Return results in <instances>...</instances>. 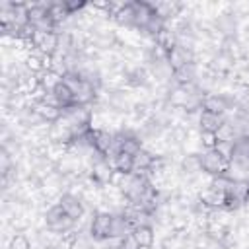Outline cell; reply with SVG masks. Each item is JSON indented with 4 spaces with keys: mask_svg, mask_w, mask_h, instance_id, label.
<instances>
[{
    "mask_svg": "<svg viewBox=\"0 0 249 249\" xmlns=\"http://www.w3.org/2000/svg\"><path fill=\"white\" fill-rule=\"evenodd\" d=\"M216 140L218 142H235L237 140V132H235V128L230 123L224 121L220 124V128L216 130Z\"/></svg>",
    "mask_w": 249,
    "mask_h": 249,
    "instance_id": "cell-22",
    "label": "cell"
},
{
    "mask_svg": "<svg viewBox=\"0 0 249 249\" xmlns=\"http://www.w3.org/2000/svg\"><path fill=\"white\" fill-rule=\"evenodd\" d=\"M216 132H210V130H200V144L204 150H212L216 148Z\"/></svg>",
    "mask_w": 249,
    "mask_h": 249,
    "instance_id": "cell-25",
    "label": "cell"
},
{
    "mask_svg": "<svg viewBox=\"0 0 249 249\" xmlns=\"http://www.w3.org/2000/svg\"><path fill=\"white\" fill-rule=\"evenodd\" d=\"M113 165L109 163V160H105V156L103 158H99L97 161H93V165H91V177L99 183V185H107L109 181H111V175H113Z\"/></svg>",
    "mask_w": 249,
    "mask_h": 249,
    "instance_id": "cell-9",
    "label": "cell"
},
{
    "mask_svg": "<svg viewBox=\"0 0 249 249\" xmlns=\"http://www.w3.org/2000/svg\"><path fill=\"white\" fill-rule=\"evenodd\" d=\"M198 200L206 206V208H224L226 206V193L222 191H216L214 187H208L204 191H200L198 195Z\"/></svg>",
    "mask_w": 249,
    "mask_h": 249,
    "instance_id": "cell-8",
    "label": "cell"
},
{
    "mask_svg": "<svg viewBox=\"0 0 249 249\" xmlns=\"http://www.w3.org/2000/svg\"><path fill=\"white\" fill-rule=\"evenodd\" d=\"M89 231H84V233H76L72 239H70V249H93L95 245V239L91 235H88Z\"/></svg>",
    "mask_w": 249,
    "mask_h": 249,
    "instance_id": "cell-20",
    "label": "cell"
},
{
    "mask_svg": "<svg viewBox=\"0 0 249 249\" xmlns=\"http://www.w3.org/2000/svg\"><path fill=\"white\" fill-rule=\"evenodd\" d=\"M111 224H113V214L111 212H95L91 226H89V235L95 241L109 239L111 235Z\"/></svg>",
    "mask_w": 249,
    "mask_h": 249,
    "instance_id": "cell-2",
    "label": "cell"
},
{
    "mask_svg": "<svg viewBox=\"0 0 249 249\" xmlns=\"http://www.w3.org/2000/svg\"><path fill=\"white\" fill-rule=\"evenodd\" d=\"M93 148L99 152V154H107V150L111 148V144H113V136H115V132H111V130H93Z\"/></svg>",
    "mask_w": 249,
    "mask_h": 249,
    "instance_id": "cell-15",
    "label": "cell"
},
{
    "mask_svg": "<svg viewBox=\"0 0 249 249\" xmlns=\"http://www.w3.org/2000/svg\"><path fill=\"white\" fill-rule=\"evenodd\" d=\"M132 8H134V29L144 31L156 16L154 6H152V2H142L140 0V2H132Z\"/></svg>",
    "mask_w": 249,
    "mask_h": 249,
    "instance_id": "cell-3",
    "label": "cell"
},
{
    "mask_svg": "<svg viewBox=\"0 0 249 249\" xmlns=\"http://www.w3.org/2000/svg\"><path fill=\"white\" fill-rule=\"evenodd\" d=\"M58 204L62 206V210L72 218V220H80L86 212V204L80 196H74L70 193H62L58 198Z\"/></svg>",
    "mask_w": 249,
    "mask_h": 249,
    "instance_id": "cell-4",
    "label": "cell"
},
{
    "mask_svg": "<svg viewBox=\"0 0 249 249\" xmlns=\"http://www.w3.org/2000/svg\"><path fill=\"white\" fill-rule=\"evenodd\" d=\"M222 123H224V115H216V113H210V111H200V117H198V128L200 130L216 132Z\"/></svg>",
    "mask_w": 249,
    "mask_h": 249,
    "instance_id": "cell-11",
    "label": "cell"
},
{
    "mask_svg": "<svg viewBox=\"0 0 249 249\" xmlns=\"http://www.w3.org/2000/svg\"><path fill=\"white\" fill-rule=\"evenodd\" d=\"M167 62L171 64L173 72L187 66V64H195V53L193 51H187V49H181V47H173L169 53H167Z\"/></svg>",
    "mask_w": 249,
    "mask_h": 249,
    "instance_id": "cell-6",
    "label": "cell"
},
{
    "mask_svg": "<svg viewBox=\"0 0 249 249\" xmlns=\"http://www.w3.org/2000/svg\"><path fill=\"white\" fill-rule=\"evenodd\" d=\"M230 107V97L220 93H206L202 99V111H210L216 115H224Z\"/></svg>",
    "mask_w": 249,
    "mask_h": 249,
    "instance_id": "cell-7",
    "label": "cell"
},
{
    "mask_svg": "<svg viewBox=\"0 0 249 249\" xmlns=\"http://www.w3.org/2000/svg\"><path fill=\"white\" fill-rule=\"evenodd\" d=\"M226 177L231 179V181H247V165L230 161V167L226 171Z\"/></svg>",
    "mask_w": 249,
    "mask_h": 249,
    "instance_id": "cell-24",
    "label": "cell"
},
{
    "mask_svg": "<svg viewBox=\"0 0 249 249\" xmlns=\"http://www.w3.org/2000/svg\"><path fill=\"white\" fill-rule=\"evenodd\" d=\"M54 97H56V101H58V105H60V109H66V107H70V105H74V93H72V89L62 82L54 91Z\"/></svg>",
    "mask_w": 249,
    "mask_h": 249,
    "instance_id": "cell-18",
    "label": "cell"
},
{
    "mask_svg": "<svg viewBox=\"0 0 249 249\" xmlns=\"http://www.w3.org/2000/svg\"><path fill=\"white\" fill-rule=\"evenodd\" d=\"M134 228L130 226V222L119 212V214H113V224H111V235L109 237H119L123 239L126 233H130Z\"/></svg>",
    "mask_w": 249,
    "mask_h": 249,
    "instance_id": "cell-12",
    "label": "cell"
},
{
    "mask_svg": "<svg viewBox=\"0 0 249 249\" xmlns=\"http://www.w3.org/2000/svg\"><path fill=\"white\" fill-rule=\"evenodd\" d=\"M6 249H33V243L25 233H14L8 239Z\"/></svg>",
    "mask_w": 249,
    "mask_h": 249,
    "instance_id": "cell-23",
    "label": "cell"
},
{
    "mask_svg": "<svg viewBox=\"0 0 249 249\" xmlns=\"http://www.w3.org/2000/svg\"><path fill=\"white\" fill-rule=\"evenodd\" d=\"M33 43H35V49L43 54H54L58 51V35L53 31V33H37L35 31V37H33Z\"/></svg>",
    "mask_w": 249,
    "mask_h": 249,
    "instance_id": "cell-5",
    "label": "cell"
},
{
    "mask_svg": "<svg viewBox=\"0 0 249 249\" xmlns=\"http://www.w3.org/2000/svg\"><path fill=\"white\" fill-rule=\"evenodd\" d=\"M228 230L230 228H226L224 224H220V222H216V220H208V224H206V235L208 237H212V239H218V241H222L224 243V239H226V235H228Z\"/></svg>",
    "mask_w": 249,
    "mask_h": 249,
    "instance_id": "cell-19",
    "label": "cell"
},
{
    "mask_svg": "<svg viewBox=\"0 0 249 249\" xmlns=\"http://www.w3.org/2000/svg\"><path fill=\"white\" fill-rule=\"evenodd\" d=\"M231 179H228L226 175H216V177H212V187L216 189V191H222V193H228L230 191V187H231Z\"/></svg>",
    "mask_w": 249,
    "mask_h": 249,
    "instance_id": "cell-26",
    "label": "cell"
},
{
    "mask_svg": "<svg viewBox=\"0 0 249 249\" xmlns=\"http://www.w3.org/2000/svg\"><path fill=\"white\" fill-rule=\"evenodd\" d=\"M222 158H226L228 161H231V156H233V142H216V148H214Z\"/></svg>",
    "mask_w": 249,
    "mask_h": 249,
    "instance_id": "cell-27",
    "label": "cell"
},
{
    "mask_svg": "<svg viewBox=\"0 0 249 249\" xmlns=\"http://www.w3.org/2000/svg\"><path fill=\"white\" fill-rule=\"evenodd\" d=\"M109 163L113 165V169H119V171H124V173H132V167H134V156L124 154V152H119L113 160H109Z\"/></svg>",
    "mask_w": 249,
    "mask_h": 249,
    "instance_id": "cell-16",
    "label": "cell"
},
{
    "mask_svg": "<svg viewBox=\"0 0 249 249\" xmlns=\"http://www.w3.org/2000/svg\"><path fill=\"white\" fill-rule=\"evenodd\" d=\"M49 18L54 21V25H60V23H64L68 18H70V14H68V10H66V4H64V0L62 2H51V8H49Z\"/></svg>",
    "mask_w": 249,
    "mask_h": 249,
    "instance_id": "cell-17",
    "label": "cell"
},
{
    "mask_svg": "<svg viewBox=\"0 0 249 249\" xmlns=\"http://www.w3.org/2000/svg\"><path fill=\"white\" fill-rule=\"evenodd\" d=\"M132 235L136 237V241H138L140 247H154L156 231H154L152 226H136L132 230Z\"/></svg>",
    "mask_w": 249,
    "mask_h": 249,
    "instance_id": "cell-14",
    "label": "cell"
},
{
    "mask_svg": "<svg viewBox=\"0 0 249 249\" xmlns=\"http://www.w3.org/2000/svg\"><path fill=\"white\" fill-rule=\"evenodd\" d=\"M43 53H39L37 49L35 51H31L29 53V56H27V60H25V68L29 70V72H33V74H39V72H43Z\"/></svg>",
    "mask_w": 249,
    "mask_h": 249,
    "instance_id": "cell-21",
    "label": "cell"
},
{
    "mask_svg": "<svg viewBox=\"0 0 249 249\" xmlns=\"http://www.w3.org/2000/svg\"><path fill=\"white\" fill-rule=\"evenodd\" d=\"M231 161L241 163V165H249V136H237V140L233 142Z\"/></svg>",
    "mask_w": 249,
    "mask_h": 249,
    "instance_id": "cell-10",
    "label": "cell"
},
{
    "mask_svg": "<svg viewBox=\"0 0 249 249\" xmlns=\"http://www.w3.org/2000/svg\"><path fill=\"white\" fill-rule=\"evenodd\" d=\"M198 160H200V167L204 173L216 177V175H226L228 167H230V161L226 158H222L214 148L212 150H202L198 154Z\"/></svg>",
    "mask_w": 249,
    "mask_h": 249,
    "instance_id": "cell-1",
    "label": "cell"
},
{
    "mask_svg": "<svg viewBox=\"0 0 249 249\" xmlns=\"http://www.w3.org/2000/svg\"><path fill=\"white\" fill-rule=\"evenodd\" d=\"M121 249H140V245H138L136 237L132 235V231L126 233V235L121 239Z\"/></svg>",
    "mask_w": 249,
    "mask_h": 249,
    "instance_id": "cell-28",
    "label": "cell"
},
{
    "mask_svg": "<svg viewBox=\"0 0 249 249\" xmlns=\"http://www.w3.org/2000/svg\"><path fill=\"white\" fill-rule=\"evenodd\" d=\"M37 76H39V86L43 89H47V91H54L62 84V76L58 72H54V70H43Z\"/></svg>",
    "mask_w": 249,
    "mask_h": 249,
    "instance_id": "cell-13",
    "label": "cell"
}]
</instances>
